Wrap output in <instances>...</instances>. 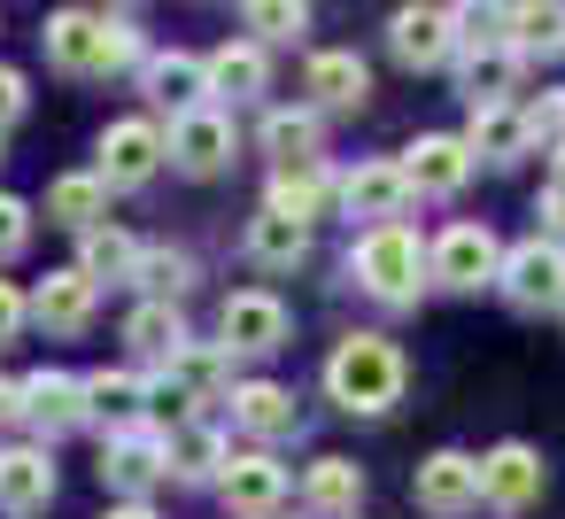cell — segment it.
Returning a JSON list of instances; mask_svg holds the SVG:
<instances>
[{"label":"cell","instance_id":"6da1fadb","mask_svg":"<svg viewBox=\"0 0 565 519\" xmlns=\"http://www.w3.org/2000/svg\"><path fill=\"white\" fill-rule=\"evenodd\" d=\"M403 380H411V364H403V349H395L387 333H349V341H333V357H326V395H333L341 411H364V419L395 411Z\"/></svg>","mask_w":565,"mask_h":519},{"label":"cell","instance_id":"7a4b0ae2","mask_svg":"<svg viewBox=\"0 0 565 519\" xmlns=\"http://www.w3.org/2000/svg\"><path fill=\"white\" fill-rule=\"evenodd\" d=\"M47 63L71 71V78H109L125 63H148V55H140V32L117 24L109 9H63L47 24Z\"/></svg>","mask_w":565,"mask_h":519},{"label":"cell","instance_id":"3957f363","mask_svg":"<svg viewBox=\"0 0 565 519\" xmlns=\"http://www.w3.org/2000/svg\"><path fill=\"white\" fill-rule=\"evenodd\" d=\"M349 272L364 279V295L380 303H418V287L434 279V248L395 218V225H364L356 248H349Z\"/></svg>","mask_w":565,"mask_h":519},{"label":"cell","instance_id":"277c9868","mask_svg":"<svg viewBox=\"0 0 565 519\" xmlns=\"http://www.w3.org/2000/svg\"><path fill=\"white\" fill-rule=\"evenodd\" d=\"M495 287H503L511 310H557V303H565V248H557V241H519V248H503Z\"/></svg>","mask_w":565,"mask_h":519},{"label":"cell","instance_id":"5b68a950","mask_svg":"<svg viewBox=\"0 0 565 519\" xmlns=\"http://www.w3.org/2000/svg\"><path fill=\"white\" fill-rule=\"evenodd\" d=\"M472 163H480V156H472L457 133H418V140L403 148V179H411V194H434V202L465 194Z\"/></svg>","mask_w":565,"mask_h":519},{"label":"cell","instance_id":"8992f818","mask_svg":"<svg viewBox=\"0 0 565 519\" xmlns=\"http://www.w3.org/2000/svg\"><path fill=\"white\" fill-rule=\"evenodd\" d=\"M163 156H171V140H163L148 117H117V125L102 133V179H109V187H148V179L163 171Z\"/></svg>","mask_w":565,"mask_h":519},{"label":"cell","instance_id":"52a82bcc","mask_svg":"<svg viewBox=\"0 0 565 519\" xmlns=\"http://www.w3.org/2000/svg\"><path fill=\"white\" fill-rule=\"evenodd\" d=\"M495 272H503V248H495L488 225H449V233L434 241V279H441V287L472 295V287H495Z\"/></svg>","mask_w":565,"mask_h":519},{"label":"cell","instance_id":"ba28073f","mask_svg":"<svg viewBox=\"0 0 565 519\" xmlns=\"http://www.w3.org/2000/svg\"><path fill=\"white\" fill-rule=\"evenodd\" d=\"M217 333H225V349H233V357H271V349L287 341V303H279V295H264V287L225 295Z\"/></svg>","mask_w":565,"mask_h":519},{"label":"cell","instance_id":"9c48e42d","mask_svg":"<svg viewBox=\"0 0 565 519\" xmlns=\"http://www.w3.org/2000/svg\"><path fill=\"white\" fill-rule=\"evenodd\" d=\"M225 364H233L225 341H217V349H194V341H186L179 357H163V380H156L148 395H156L163 411H202V403L225 388Z\"/></svg>","mask_w":565,"mask_h":519},{"label":"cell","instance_id":"30bf717a","mask_svg":"<svg viewBox=\"0 0 565 519\" xmlns=\"http://www.w3.org/2000/svg\"><path fill=\"white\" fill-rule=\"evenodd\" d=\"M542 480H550V465H542L534 442H495V449L480 457V496H488L495 511H526V504L542 496Z\"/></svg>","mask_w":565,"mask_h":519},{"label":"cell","instance_id":"8fae6325","mask_svg":"<svg viewBox=\"0 0 565 519\" xmlns=\"http://www.w3.org/2000/svg\"><path fill=\"white\" fill-rule=\"evenodd\" d=\"M387 47H395V63H411V71H441V63L457 55V24H449V9L411 0V9L387 17Z\"/></svg>","mask_w":565,"mask_h":519},{"label":"cell","instance_id":"7c38bea8","mask_svg":"<svg viewBox=\"0 0 565 519\" xmlns=\"http://www.w3.org/2000/svg\"><path fill=\"white\" fill-rule=\"evenodd\" d=\"M411 496H418V511H434V519L472 511V504H480V457H465V449H434V457L418 465Z\"/></svg>","mask_w":565,"mask_h":519},{"label":"cell","instance_id":"4fadbf2b","mask_svg":"<svg viewBox=\"0 0 565 519\" xmlns=\"http://www.w3.org/2000/svg\"><path fill=\"white\" fill-rule=\"evenodd\" d=\"M171 163L179 171H194V179H210V171H225L233 163V117L225 109H186V117H171Z\"/></svg>","mask_w":565,"mask_h":519},{"label":"cell","instance_id":"5bb4252c","mask_svg":"<svg viewBox=\"0 0 565 519\" xmlns=\"http://www.w3.org/2000/svg\"><path fill=\"white\" fill-rule=\"evenodd\" d=\"M217 488H225V504H233L241 519H271L279 496H287V465H279L271 449H241V457H225Z\"/></svg>","mask_w":565,"mask_h":519},{"label":"cell","instance_id":"9a60e30c","mask_svg":"<svg viewBox=\"0 0 565 519\" xmlns=\"http://www.w3.org/2000/svg\"><path fill=\"white\" fill-rule=\"evenodd\" d=\"M140 94H148L156 109L186 117V109H202V102H210V63H202V55H186V47L148 55V63H140Z\"/></svg>","mask_w":565,"mask_h":519},{"label":"cell","instance_id":"2e32d148","mask_svg":"<svg viewBox=\"0 0 565 519\" xmlns=\"http://www.w3.org/2000/svg\"><path fill=\"white\" fill-rule=\"evenodd\" d=\"M341 210L364 218V225H395V218L411 210V179H403V163H356V171L341 179Z\"/></svg>","mask_w":565,"mask_h":519},{"label":"cell","instance_id":"e0dca14e","mask_svg":"<svg viewBox=\"0 0 565 519\" xmlns=\"http://www.w3.org/2000/svg\"><path fill=\"white\" fill-rule=\"evenodd\" d=\"M163 473H171V449H163L148 426H125V434H109V449H102V480H109V488H125V496H148Z\"/></svg>","mask_w":565,"mask_h":519},{"label":"cell","instance_id":"ac0fdd59","mask_svg":"<svg viewBox=\"0 0 565 519\" xmlns=\"http://www.w3.org/2000/svg\"><path fill=\"white\" fill-rule=\"evenodd\" d=\"M94 287H102V279H86L78 264H71V272H47V279L32 287V318H40L47 333H86V326H94V303H102Z\"/></svg>","mask_w":565,"mask_h":519},{"label":"cell","instance_id":"d6986e66","mask_svg":"<svg viewBox=\"0 0 565 519\" xmlns=\"http://www.w3.org/2000/svg\"><path fill=\"white\" fill-rule=\"evenodd\" d=\"M47 504H55V465H47V449H0V511L32 519V511H47Z\"/></svg>","mask_w":565,"mask_h":519},{"label":"cell","instance_id":"ffe728a7","mask_svg":"<svg viewBox=\"0 0 565 519\" xmlns=\"http://www.w3.org/2000/svg\"><path fill=\"white\" fill-rule=\"evenodd\" d=\"M24 419L47 426V434L86 426V419H94V411H86V380H71V372H32V380H24Z\"/></svg>","mask_w":565,"mask_h":519},{"label":"cell","instance_id":"44dd1931","mask_svg":"<svg viewBox=\"0 0 565 519\" xmlns=\"http://www.w3.org/2000/svg\"><path fill=\"white\" fill-rule=\"evenodd\" d=\"M233 419H241L256 442H279V434H295V426H302L295 388H279V380H241V388H233Z\"/></svg>","mask_w":565,"mask_h":519},{"label":"cell","instance_id":"7402d4cb","mask_svg":"<svg viewBox=\"0 0 565 519\" xmlns=\"http://www.w3.org/2000/svg\"><path fill=\"white\" fill-rule=\"evenodd\" d=\"M465 148H472L480 163H519V156H526V109H511V102H480L472 125H465Z\"/></svg>","mask_w":565,"mask_h":519},{"label":"cell","instance_id":"603a6c76","mask_svg":"<svg viewBox=\"0 0 565 519\" xmlns=\"http://www.w3.org/2000/svg\"><path fill=\"white\" fill-rule=\"evenodd\" d=\"M333 202H341V179H326L318 163H287V171H271V202H264V210L310 225V218H326Z\"/></svg>","mask_w":565,"mask_h":519},{"label":"cell","instance_id":"cb8c5ba5","mask_svg":"<svg viewBox=\"0 0 565 519\" xmlns=\"http://www.w3.org/2000/svg\"><path fill=\"white\" fill-rule=\"evenodd\" d=\"M210 63V94H233V102H248V94H264L271 86V55L256 47V40H225L217 55H202Z\"/></svg>","mask_w":565,"mask_h":519},{"label":"cell","instance_id":"d4e9b609","mask_svg":"<svg viewBox=\"0 0 565 519\" xmlns=\"http://www.w3.org/2000/svg\"><path fill=\"white\" fill-rule=\"evenodd\" d=\"M310 94H318V109H364V94H372L364 55H349V47L310 55Z\"/></svg>","mask_w":565,"mask_h":519},{"label":"cell","instance_id":"484cf974","mask_svg":"<svg viewBox=\"0 0 565 519\" xmlns=\"http://www.w3.org/2000/svg\"><path fill=\"white\" fill-rule=\"evenodd\" d=\"M318 148H326V125H318V109H271L264 117V156L287 171V163H318Z\"/></svg>","mask_w":565,"mask_h":519},{"label":"cell","instance_id":"4316f807","mask_svg":"<svg viewBox=\"0 0 565 519\" xmlns=\"http://www.w3.org/2000/svg\"><path fill=\"white\" fill-rule=\"evenodd\" d=\"M102 210H109V179H102V171H63V179L47 187V218L71 225V233L102 225Z\"/></svg>","mask_w":565,"mask_h":519},{"label":"cell","instance_id":"83f0119b","mask_svg":"<svg viewBox=\"0 0 565 519\" xmlns=\"http://www.w3.org/2000/svg\"><path fill=\"white\" fill-rule=\"evenodd\" d=\"M503 40L534 63V55H565V0H519L511 9V24H503Z\"/></svg>","mask_w":565,"mask_h":519},{"label":"cell","instance_id":"f1b7e54d","mask_svg":"<svg viewBox=\"0 0 565 519\" xmlns=\"http://www.w3.org/2000/svg\"><path fill=\"white\" fill-rule=\"evenodd\" d=\"M519 71H526V55H519L511 40H495V47H472V55H465V94H472V109H480V102H511Z\"/></svg>","mask_w":565,"mask_h":519},{"label":"cell","instance_id":"f546056e","mask_svg":"<svg viewBox=\"0 0 565 519\" xmlns=\"http://www.w3.org/2000/svg\"><path fill=\"white\" fill-rule=\"evenodd\" d=\"M248 256H256L264 272H295V264L310 256V225H302V218H279V210H264V218L248 225Z\"/></svg>","mask_w":565,"mask_h":519},{"label":"cell","instance_id":"4dcf8cb0","mask_svg":"<svg viewBox=\"0 0 565 519\" xmlns=\"http://www.w3.org/2000/svg\"><path fill=\"white\" fill-rule=\"evenodd\" d=\"M78 272L86 279H140V241L117 225H86L78 233Z\"/></svg>","mask_w":565,"mask_h":519},{"label":"cell","instance_id":"1f68e13d","mask_svg":"<svg viewBox=\"0 0 565 519\" xmlns=\"http://www.w3.org/2000/svg\"><path fill=\"white\" fill-rule=\"evenodd\" d=\"M148 403H156V395H148V380H132V372H94V380H86V411H94V419H109L117 434H125V426H140V411H148Z\"/></svg>","mask_w":565,"mask_h":519},{"label":"cell","instance_id":"d6a6232c","mask_svg":"<svg viewBox=\"0 0 565 519\" xmlns=\"http://www.w3.org/2000/svg\"><path fill=\"white\" fill-rule=\"evenodd\" d=\"M302 496H310V511H318V519H349V511H356V496H364V473H356L349 457H318V465H310V480H302Z\"/></svg>","mask_w":565,"mask_h":519},{"label":"cell","instance_id":"836d02e7","mask_svg":"<svg viewBox=\"0 0 565 519\" xmlns=\"http://www.w3.org/2000/svg\"><path fill=\"white\" fill-rule=\"evenodd\" d=\"M125 341L140 349V357H179L186 349V318H179V303H140L132 318H125Z\"/></svg>","mask_w":565,"mask_h":519},{"label":"cell","instance_id":"e575fe53","mask_svg":"<svg viewBox=\"0 0 565 519\" xmlns=\"http://www.w3.org/2000/svg\"><path fill=\"white\" fill-rule=\"evenodd\" d=\"M241 24L256 32V47L302 40V24H310V0H241Z\"/></svg>","mask_w":565,"mask_h":519},{"label":"cell","instance_id":"d590c367","mask_svg":"<svg viewBox=\"0 0 565 519\" xmlns=\"http://www.w3.org/2000/svg\"><path fill=\"white\" fill-rule=\"evenodd\" d=\"M163 449H171V473H179V480H210V473H225V442H217L210 426H179Z\"/></svg>","mask_w":565,"mask_h":519},{"label":"cell","instance_id":"8d00e7d4","mask_svg":"<svg viewBox=\"0 0 565 519\" xmlns=\"http://www.w3.org/2000/svg\"><path fill=\"white\" fill-rule=\"evenodd\" d=\"M140 287H148V303L186 295V287H194V256H186V248H140Z\"/></svg>","mask_w":565,"mask_h":519},{"label":"cell","instance_id":"74e56055","mask_svg":"<svg viewBox=\"0 0 565 519\" xmlns=\"http://www.w3.org/2000/svg\"><path fill=\"white\" fill-rule=\"evenodd\" d=\"M24 241H32V210H24L17 194H0V264L24 256Z\"/></svg>","mask_w":565,"mask_h":519},{"label":"cell","instance_id":"f35d334b","mask_svg":"<svg viewBox=\"0 0 565 519\" xmlns=\"http://www.w3.org/2000/svg\"><path fill=\"white\" fill-rule=\"evenodd\" d=\"M526 140H565V94H542L526 109Z\"/></svg>","mask_w":565,"mask_h":519},{"label":"cell","instance_id":"ab89813d","mask_svg":"<svg viewBox=\"0 0 565 519\" xmlns=\"http://www.w3.org/2000/svg\"><path fill=\"white\" fill-rule=\"evenodd\" d=\"M32 109V86H24V71H9V63H0V125H17Z\"/></svg>","mask_w":565,"mask_h":519},{"label":"cell","instance_id":"60d3db41","mask_svg":"<svg viewBox=\"0 0 565 519\" xmlns=\"http://www.w3.org/2000/svg\"><path fill=\"white\" fill-rule=\"evenodd\" d=\"M24 310H32V303H24V295H17L9 279H0V341H17V326H24Z\"/></svg>","mask_w":565,"mask_h":519},{"label":"cell","instance_id":"b9f144b4","mask_svg":"<svg viewBox=\"0 0 565 519\" xmlns=\"http://www.w3.org/2000/svg\"><path fill=\"white\" fill-rule=\"evenodd\" d=\"M24 419V380H0V426Z\"/></svg>","mask_w":565,"mask_h":519},{"label":"cell","instance_id":"7bdbcfd3","mask_svg":"<svg viewBox=\"0 0 565 519\" xmlns=\"http://www.w3.org/2000/svg\"><path fill=\"white\" fill-rule=\"evenodd\" d=\"M550 194H565V140L550 148Z\"/></svg>","mask_w":565,"mask_h":519},{"label":"cell","instance_id":"ee69618b","mask_svg":"<svg viewBox=\"0 0 565 519\" xmlns=\"http://www.w3.org/2000/svg\"><path fill=\"white\" fill-rule=\"evenodd\" d=\"M109 519H156V511H148V504L132 496V504H125V511H109Z\"/></svg>","mask_w":565,"mask_h":519},{"label":"cell","instance_id":"f6af8a7d","mask_svg":"<svg viewBox=\"0 0 565 519\" xmlns=\"http://www.w3.org/2000/svg\"><path fill=\"white\" fill-rule=\"evenodd\" d=\"M271 519H279V511H271Z\"/></svg>","mask_w":565,"mask_h":519}]
</instances>
